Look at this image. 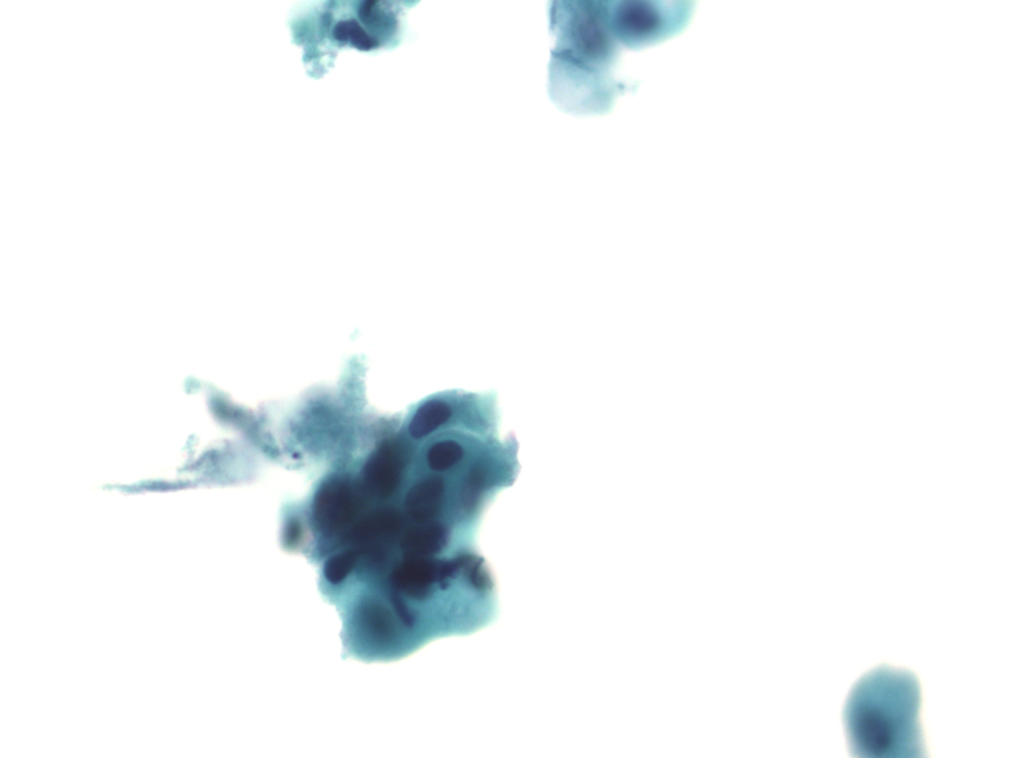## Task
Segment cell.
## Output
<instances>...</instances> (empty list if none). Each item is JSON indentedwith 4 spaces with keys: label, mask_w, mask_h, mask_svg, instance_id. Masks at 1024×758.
<instances>
[{
    "label": "cell",
    "mask_w": 1024,
    "mask_h": 758,
    "mask_svg": "<svg viewBox=\"0 0 1024 758\" xmlns=\"http://www.w3.org/2000/svg\"><path fill=\"white\" fill-rule=\"evenodd\" d=\"M549 28L555 38L548 66V93L573 115L608 111L620 91L612 69L621 46L611 20V3L553 1Z\"/></svg>",
    "instance_id": "cell-1"
},
{
    "label": "cell",
    "mask_w": 1024,
    "mask_h": 758,
    "mask_svg": "<svg viewBox=\"0 0 1024 758\" xmlns=\"http://www.w3.org/2000/svg\"><path fill=\"white\" fill-rule=\"evenodd\" d=\"M403 1H322L296 6L288 18L292 42L315 79L334 66L339 53H378L401 44L407 10Z\"/></svg>",
    "instance_id": "cell-2"
},
{
    "label": "cell",
    "mask_w": 1024,
    "mask_h": 758,
    "mask_svg": "<svg viewBox=\"0 0 1024 758\" xmlns=\"http://www.w3.org/2000/svg\"><path fill=\"white\" fill-rule=\"evenodd\" d=\"M920 685L906 670L879 666L853 685L843 709L850 752L858 757H920Z\"/></svg>",
    "instance_id": "cell-3"
},
{
    "label": "cell",
    "mask_w": 1024,
    "mask_h": 758,
    "mask_svg": "<svg viewBox=\"0 0 1024 758\" xmlns=\"http://www.w3.org/2000/svg\"><path fill=\"white\" fill-rule=\"evenodd\" d=\"M361 507V497L349 480L331 478L315 496L314 521L325 538L335 541L359 520Z\"/></svg>",
    "instance_id": "cell-4"
},
{
    "label": "cell",
    "mask_w": 1024,
    "mask_h": 758,
    "mask_svg": "<svg viewBox=\"0 0 1024 758\" xmlns=\"http://www.w3.org/2000/svg\"><path fill=\"white\" fill-rule=\"evenodd\" d=\"M406 465V451L394 441H385L371 455L363 469L365 489L372 495L386 498L399 487Z\"/></svg>",
    "instance_id": "cell-5"
}]
</instances>
